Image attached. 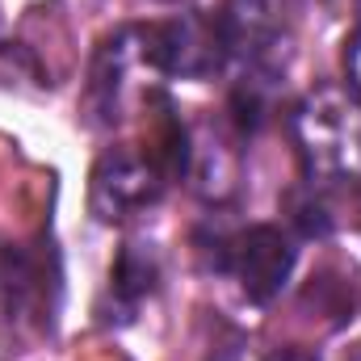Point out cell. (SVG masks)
<instances>
[{"mask_svg":"<svg viewBox=\"0 0 361 361\" xmlns=\"http://www.w3.org/2000/svg\"><path fill=\"white\" fill-rule=\"evenodd\" d=\"M302 169L324 185H357L361 180V97L353 89L307 92L290 118Z\"/></svg>","mask_w":361,"mask_h":361,"instance_id":"1","label":"cell"},{"mask_svg":"<svg viewBox=\"0 0 361 361\" xmlns=\"http://www.w3.org/2000/svg\"><path fill=\"white\" fill-rule=\"evenodd\" d=\"M169 189V173L152 160V152L114 147L97 160L89 185V206L101 223H122L156 206Z\"/></svg>","mask_w":361,"mask_h":361,"instance_id":"2","label":"cell"},{"mask_svg":"<svg viewBox=\"0 0 361 361\" xmlns=\"http://www.w3.org/2000/svg\"><path fill=\"white\" fill-rule=\"evenodd\" d=\"M0 290H4V311L17 328L51 332L55 298H59V269L51 252L34 248H4L0 252Z\"/></svg>","mask_w":361,"mask_h":361,"instance_id":"3","label":"cell"},{"mask_svg":"<svg viewBox=\"0 0 361 361\" xmlns=\"http://www.w3.org/2000/svg\"><path fill=\"white\" fill-rule=\"evenodd\" d=\"M139 47H143V63L160 76H206L223 59L214 25H202L193 17L139 25Z\"/></svg>","mask_w":361,"mask_h":361,"instance_id":"4","label":"cell"},{"mask_svg":"<svg viewBox=\"0 0 361 361\" xmlns=\"http://www.w3.org/2000/svg\"><path fill=\"white\" fill-rule=\"evenodd\" d=\"M227 265L235 269L244 294H248L252 302H273V298L286 290L290 273H294V244H290V235H286L281 227L261 223V227H248V231L231 244Z\"/></svg>","mask_w":361,"mask_h":361,"instance_id":"5","label":"cell"},{"mask_svg":"<svg viewBox=\"0 0 361 361\" xmlns=\"http://www.w3.org/2000/svg\"><path fill=\"white\" fill-rule=\"evenodd\" d=\"M214 38L223 55L257 68L273 42V8L269 0H223L214 13Z\"/></svg>","mask_w":361,"mask_h":361,"instance_id":"6","label":"cell"},{"mask_svg":"<svg viewBox=\"0 0 361 361\" xmlns=\"http://www.w3.org/2000/svg\"><path fill=\"white\" fill-rule=\"evenodd\" d=\"M160 286V252L143 240H130L122 244L114 273H109V290L126 302V307H139L143 298H152Z\"/></svg>","mask_w":361,"mask_h":361,"instance_id":"7","label":"cell"},{"mask_svg":"<svg viewBox=\"0 0 361 361\" xmlns=\"http://www.w3.org/2000/svg\"><path fill=\"white\" fill-rule=\"evenodd\" d=\"M231 114H235V126H240L244 135H257V130L265 126V118H269V97H265L261 76L235 85V92H231Z\"/></svg>","mask_w":361,"mask_h":361,"instance_id":"8","label":"cell"},{"mask_svg":"<svg viewBox=\"0 0 361 361\" xmlns=\"http://www.w3.org/2000/svg\"><path fill=\"white\" fill-rule=\"evenodd\" d=\"M294 219H298V227H302V235H324L328 231V206L319 202V197H294Z\"/></svg>","mask_w":361,"mask_h":361,"instance_id":"9","label":"cell"},{"mask_svg":"<svg viewBox=\"0 0 361 361\" xmlns=\"http://www.w3.org/2000/svg\"><path fill=\"white\" fill-rule=\"evenodd\" d=\"M361 8V0H357ZM345 72H349V89L361 97V25L353 30V38L345 42Z\"/></svg>","mask_w":361,"mask_h":361,"instance_id":"10","label":"cell"},{"mask_svg":"<svg viewBox=\"0 0 361 361\" xmlns=\"http://www.w3.org/2000/svg\"><path fill=\"white\" fill-rule=\"evenodd\" d=\"M269 361H311V357H302V353H277V357H269Z\"/></svg>","mask_w":361,"mask_h":361,"instance_id":"11","label":"cell"}]
</instances>
